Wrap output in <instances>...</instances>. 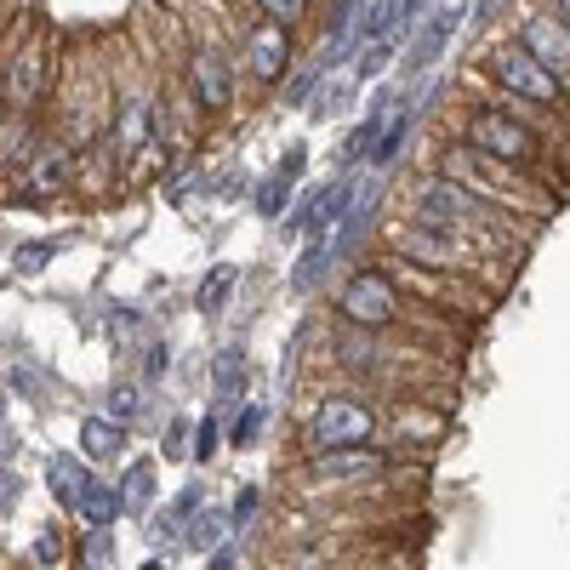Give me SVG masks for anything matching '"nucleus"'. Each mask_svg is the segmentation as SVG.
Segmentation results:
<instances>
[{
  "instance_id": "f257e3e1",
  "label": "nucleus",
  "mask_w": 570,
  "mask_h": 570,
  "mask_svg": "<svg viewBox=\"0 0 570 570\" xmlns=\"http://www.w3.org/2000/svg\"><path fill=\"white\" fill-rule=\"evenodd\" d=\"M462 137L473 142V149H485V155H497V160H508L519 171H531L537 183H548L553 195H559V183L548 177L553 149L542 142V131L525 115H513L508 104H468L462 109Z\"/></svg>"
},
{
  "instance_id": "f03ea898",
  "label": "nucleus",
  "mask_w": 570,
  "mask_h": 570,
  "mask_svg": "<svg viewBox=\"0 0 570 570\" xmlns=\"http://www.w3.org/2000/svg\"><path fill=\"white\" fill-rule=\"evenodd\" d=\"M485 240L491 234H468V228H445V223H422V217H400L389 228V257L394 263H416L428 274H480L485 268Z\"/></svg>"
},
{
  "instance_id": "7ed1b4c3",
  "label": "nucleus",
  "mask_w": 570,
  "mask_h": 570,
  "mask_svg": "<svg viewBox=\"0 0 570 570\" xmlns=\"http://www.w3.org/2000/svg\"><path fill=\"white\" fill-rule=\"evenodd\" d=\"M411 217L468 228V234H502V228H513L519 212L480 195V188L456 183V177H445V171H428V177H411Z\"/></svg>"
},
{
  "instance_id": "20e7f679",
  "label": "nucleus",
  "mask_w": 570,
  "mask_h": 570,
  "mask_svg": "<svg viewBox=\"0 0 570 570\" xmlns=\"http://www.w3.org/2000/svg\"><path fill=\"white\" fill-rule=\"evenodd\" d=\"M434 171H445V177H456V183H468V188H480V195H491V200H502V206H513V212L553 200L548 183H537L531 171H519V166H508V160H497V155H485V149H473L468 137L445 142L440 160H434Z\"/></svg>"
},
{
  "instance_id": "39448f33",
  "label": "nucleus",
  "mask_w": 570,
  "mask_h": 570,
  "mask_svg": "<svg viewBox=\"0 0 570 570\" xmlns=\"http://www.w3.org/2000/svg\"><path fill=\"white\" fill-rule=\"evenodd\" d=\"M485 75L497 80V91H508L513 104H531V109H564L570 115V86L531 52L525 40H502L497 52L485 58Z\"/></svg>"
},
{
  "instance_id": "423d86ee",
  "label": "nucleus",
  "mask_w": 570,
  "mask_h": 570,
  "mask_svg": "<svg viewBox=\"0 0 570 570\" xmlns=\"http://www.w3.org/2000/svg\"><path fill=\"white\" fill-rule=\"evenodd\" d=\"M405 297H400V279L389 268H354L337 292V320L360 325V331H394L405 325Z\"/></svg>"
},
{
  "instance_id": "0eeeda50",
  "label": "nucleus",
  "mask_w": 570,
  "mask_h": 570,
  "mask_svg": "<svg viewBox=\"0 0 570 570\" xmlns=\"http://www.w3.org/2000/svg\"><path fill=\"white\" fill-rule=\"evenodd\" d=\"M183 91L200 115H228L234 98H240V69L228 63V52H217L212 40L188 46V63H183Z\"/></svg>"
},
{
  "instance_id": "6e6552de",
  "label": "nucleus",
  "mask_w": 570,
  "mask_h": 570,
  "mask_svg": "<svg viewBox=\"0 0 570 570\" xmlns=\"http://www.w3.org/2000/svg\"><path fill=\"white\" fill-rule=\"evenodd\" d=\"M376 434V411L348 400V394H331L320 400L314 422H308V445L314 451H343V445H365Z\"/></svg>"
},
{
  "instance_id": "1a4fd4ad",
  "label": "nucleus",
  "mask_w": 570,
  "mask_h": 570,
  "mask_svg": "<svg viewBox=\"0 0 570 570\" xmlns=\"http://www.w3.org/2000/svg\"><path fill=\"white\" fill-rule=\"evenodd\" d=\"M240 58H246V80H252L257 91L279 86L285 69H292V29L257 12V23H252L246 40H240Z\"/></svg>"
},
{
  "instance_id": "9d476101",
  "label": "nucleus",
  "mask_w": 570,
  "mask_h": 570,
  "mask_svg": "<svg viewBox=\"0 0 570 570\" xmlns=\"http://www.w3.org/2000/svg\"><path fill=\"white\" fill-rule=\"evenodd\" d=\"M155 142H160V109L142 86H131L120 98V115H115V155L126 166H137V155L155 149Z\"/></svg>"
},
{
  "instance_id": "9b49d317",
  "label": "nucleus",
  "mask_w": 570,
  "mask_h": 570,
  "mask_svg": "<svg viewBox=\"0 0 570 570\" xmlns=\"http://www.w3.org/2000/svg\"><path fill=\"white\" fill-rule=\"evenodd\" d=\"M348 206H354V177H337V183L314 188V195L292 212V228L308 234V240H331V234H337V223L348 217Z\"/></svg>"
},
{
  "instance_id": "f8f14e48",
  "label": "nucleus",
  "mask_w": 570,
  "mask_h": 570,
  "mask_svg": "<svg viewBox=\"0 0 570 570\" xmlns=\"http://www.w3.org/2000/svg\"><path fill=\"white\" fill-rule=\"evenodd\" d=\"M519 40H525L531 52L570 86V23L559 12H531L525 23H519Z\"/></svg>"
},
{
  "instance_id": "ddd939ff",
  "label": "nucleus",
  "mask_w": 570,
  "mask_h": 570,
  "mask_svg": "<svg viewBox=\"0 0 570 570\" xmlns=\"http://www.w3.org/2000/svg\"><path fill=\"white\" fill-rule=\"evenodd\" d=\"M376 206H383V171H376L371 183H360V195H354V206H348V217L337 223V234H331V252H337V257H348L360 240H365V228L376 223L371 212Z\"/></svg>"
},
{
  "instance_id": "4468645a",
  "label": "nucleus",
  "mask_w": 570,
  "mask_h": 570,
  "mask_svg": "<svg viewBox=\"0 0 570 570\" xmlns=\"http://www.w3.org/2000/svg\"><path fill=\"white\" fill-rule=\"evenodd\" d=\"M297 171H303V149H292V155H285V160L263 177V188H257V212H263V217H279V212H285V195L297 188Z\"/></svg>"
},
{
  "instance_id": "2eb2a0df",
  "label": "nucleus",
  "mask_w": 570,
  "mask_h": 570,
  "mask_svg": "<svg viewBox=\"0 0 570 570\" xmlns=\"http://www.w3.org/2000/svg\"><path fill=\"white\" fill-rule=\"evenodd\" d=\"M120 445H126V422H120V416H86V422H80V451H86L91 462L120 456Z\"/></svg>"
},
{
  "instance_id": "dca6fc26",
  "label": "nucleus",
  "mask_w": 570,
  "mask_h": 570,
  "mask_svg": "<svg viewBox=\"0 0 570 570\" xmlns=\"http://www.w3.org/2000/svg\"><path fill=\"white\" fill-rule=\"evenodd\" d=\"M40 86H46V58H40V46H29V52L7 69V104H35Z\"/></svg>"
},
{
  "instance_id": "f3484780",
  "label": "nucleus",
  "mask_w": 570,
  "mask_h": 570,
  "mask_svg": "<svg viewBox=\"0 0 570 570\" xmlns=\"http://www.w3.org/2000/svg\"><path fill=\"white\" fill-rule=\"evenodd\" d=\"M462 23V7H445V12H434V23H428L422 29V40L411 46V69H428V63H434L440 52H445V46H451V29Z\"/></svg>"
},
{
  "instance_id": "a211bd4d",
  "label": "nucleus",
  "mask_w": 570,
  "mask_h": 570,
  "mask_svg": "<svg viewBox=\"0 0 570 570\" xmlns=\"http://www.w3.org/2000/svg\"><path fill=\"white\" fill-rule=\"evenodd\" d=\"M411 126H416V109H411V104L389 115L383 137H376V149H371V171H389V166L400 160V149H405V137H411Z\"/></svg>"
},
{
  "instance_id": "6ab92c4d",
  "label": "nucleus",
  "mask_w": 570,
  "mask_h": 570,
  "mask_svg": "<svg viewBox=\"0 0 570 570\" xmlns=\"http://www.w3.org/2000/svg\"><path fill=\"white\" fill-rule=\"evenodd\" d=\"M376 468H383V456H376V451H360V445L314 451V473H343V480H354V473H376Z\"/></svg>"
},
{
  "instance_id": "aec40b11",
  "label": "nucleus",
  "mask_w": 570,
  "mask_h": 570,
  "mask_svg": "<svg viewBox=\"0 0 570 570\" xmlns=\"http://www.w3.org/2000/svg\"><path fill=\"white\" fill-rule=\"evenodd\" d=\"M212 389H217L223 405H228V400H240V389H246V354H240V343H228V348L217 354V365H212Z\"/></svg>"
},
{
  "instance_id": "412c9836",
  "label": "nucleus",
  "mask_w": 570,
  "mask_h": 570,
  "mask_svg": "<svg viewBox=\"0 0 570 570\" xmlns=\"http://www.w3.org/2000/svg\"><path fill=\"white\" fill-rule=\"evenodd\" d=\"M46 480H52V491H58L69 508H80V497L91 491V473H86L80 456H52V473H46Z\"/></svg>"
},
{
  "instance_id": "4be33fe9",
  "label": "nucleus",
  "mask_w": 570,
  "mask_h": 570,
  "mask_svg": "<svg viewBox=\"0 0 570 570\" xmlns=\"http://www.w3.org/2000/svg\"><path fill=\"white\" fill-rule=\"evenodd\" d=\"M80 513L91 519V525H115V519L126 513V491H120V485H98V480H91V491L80 497Z\"/></svg>"
},
{
  "instance_id": "5701e85b",
  "label": "nucleus",
  "mask_w": 570,
  "mask_h": 570,
  "mask_svg": "<svg viewBox=\"0 0 570 570\" xmlns=\"http://www.w3.org/2000/svg\"><path fill=\"white\" fill-rule=\"evenodd\" d=\"M234 285H240V263H217V268L200 279V308H206V314H217V308H223V297L234 292Z\"/></svg>"
},
{
  "instance_id": "b1692460",
  "label": "nucleus",
  "mask_w": 570,
  "mask_h": 570,
  "mask_svg": "<svg viewBox=\"0 0 570 570\" xmlns=\"http://www.w3.org/2000/svg\"><path fill=\"white\" fill-rule=\"evenodd\" d=\"M120 491H126V508H149V502H155V468H149V462H131V473L120 480Z\"/></svg>"
},
{
  "instance_id": "393cba45",
  "label": "nucleus",
  "mask_w": 570,
  "mask_h": 570,
  "mask_svg": "<svg viewBox=\"0 0 570 570\" xmlns=\"http://www.w3.org/2000/svg\"><path fill=\"white\" fill-rule=\"evenodd\" d=\"M252 12H263V18H274V23H285V29H297V23L314 12V0H252Z\"/></svg>"
},
{
  "instance_id": "a878e982",
  "label": "nucleus",
  "mask_w": 570,
  "mask_h": 570,
  "mask_svg": "<svg viewBox=\"0 0 570 570\" xmlns=\"http://www.w3.org/2000/svg\"><path fill=\"white\" fill-rule=\"evenodd\" d=\"M325 257H337V252H331V240H308V252H303V263H297V292H314V285H320Z\"/></svg>"
},
{
  "instance_id": "bb28decb",
  "label": "nucleus",
  "mask_w": 570,
  "mask_h": 570,
  "mask_svg": "<svg viewBox=\"0 0 570 570\" xmlns=\"http://www.w3.org/2000/svg\"><path fill=\"white\" fill-rule=\"evenodd\" d=\"M58 246H63V240H29V246H18V252H12L18 274H35V268H46V257H58Z\"/></svg>"
},
{
  "instance_id": "cd10ccee",
  "label": "nucleus",
  "mask_w": 570,
  "mask_h": 570,
  "mask_svg": "<svg viewBox=\"0 0 570 570\" xmlns=\"http://www.w3.org/2000/svg\"><path fill=\"white\" fill-rule=\"evenodd\" d=\"M137 411H142V394H137V383H115V389H109V416L131 422Z\"/></svg>"
},
{
  "instance_id": "c85d7f7f",
  "label": "nucleus",
  "mask_w": 570,
  "mask_h": 570,
  "mask_svg": "<svg viewBox=\"0 0 570 570\" xmlns=\"http://www.w3.org/2000/svg\"><path fill=\"white\" fill-rule=\"evenodd\" d=\"M257 428H263V411L252 405L240 422H234V445H252V440H257Z\"/></svg>"
},
{
  "instance_id": "c756f323",
  "label": "nucleus",
  "mask_w": 570,
  "mask_h": 570,
  "mask_svg": "<svg viewBox=\"0 0 570 570\" xmlns=\"http://www.w3.org/2000/svg\"><path fill=\"white\" fill-rule=\"evenodd\" d=\"M314 86H320V69L297 75V80H292V91H285V104H308V98H314Z\"/></svg>"
},
{
  "instance_id": "7c9ffc66",
  "label": "nucleus",
  "mask_w": 570,
  "mask_h": 570,
  "mask_svg": "<svg viewBox=\"0 0 570 570\" xmlns=\"http://www.w3.org/2000/svg\"><path fill=\"white\" fill-rule=\"evenodd\" d=\"M217 451V422H200V445H195V456H212Z\"/></svg>"
},
{
  "instance_id": "2f4dec72",
  "label": "nucleus",
  "mask_w": 570,
  "mask_h": 570,
  "mask_svg": "<svg viewBox=\"0 0 570 570\" xmlns=\"http://www.w3.org/2000/svg\"><path fill=\"white\" fill-rule=\"evenodd\" d=\"M252 508H257V497H252V491H246V497H234V525H246Z\"/></svg>"
},
{
  "instance_id": "473e14b6",
  "label": "nucleus",
  "mask_w": 570,
  "mask_h": 570,
  "mask_svg": "<svg viewBox=\"0 0 570 570\" xmlns=\"http://www.w3.org/2000/svg\"><path fill=\"white\" fill-rule=\"evenodd\" d=\"M212 570H234V553H217V564Z\"/></svg>"
},
{
  "instance_id": "72a5a7b5",
  "label": "nucleus",
  "mask_w": 570,
  "mask_h": 570,
  "mask_svg": "<svg viewBox=\"0 0 570 570\" xmlns=\"http://www.w3.org/2000/svg\"><path fill=\"white\" fill-rule=\"evenodd\" d=\"M553 12H559V18L570 23V0H553Z\"/></svg>"
}]
</instances>
